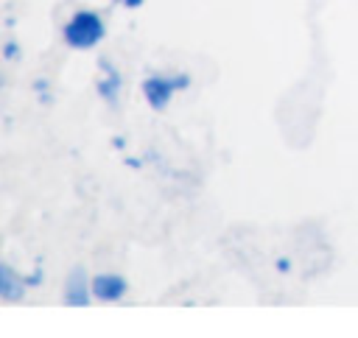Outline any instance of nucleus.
<instances>
[{"label":"nucleus","mask_w":358,"mask_h":338,"mask_svg":"<svg viewBox=\"0 0 358 338\" xmlns=\"http://www.w3.org/2000/svg\"><path fill=\"white\" fill-rule=\"evenodd\" d=\"M64 299H67L70 304H87V299H90V279L84 277L81 268H76V271L67 277Z\"/></svg>","instance_id":"obj_3"},{"label":"nucleus","mask_w":358,"mask_h":338,"mask_svg":"<svg viewBox=\"0 0 358 338\" xmlns=\"http://www.w3.org/2000/svg\"><path fill=\"white\" fill-rule=\"evenodd\" d=\"M92 293L103 302H115L126 293V279L117 277V274H98L92 279Z\"/></svg>","instance_id":"obj_2"},{"label":"nucleus","mask_w":358,"mask_h":338,"mask_svg":"<svg viewBox=\"0 0 358 338\" xmlns=\"http://www.w3.org/2000/svg\"><path fill=\"white\" fill-rule=\"evenodd\" d=\"M22 293H25L22 279H20L8 265L0 263V299H6V302H17Z\"/></svg>","instance_id":"obj_4"},{"label":"nucleus","mask_w":358,"mask_h":338,"mask_svg":"<svg viewBox=\"0 0 358 338\" xmlns=\"http://www.w3.org/2000/svg\"><path fill=\"white\" fill-rule=\"evenodd\" d=\"M145 84L157 87V92H154V89H148V92H145V95L151 98V103H154V106H165V101L171 98V92H173L176 87H182L185 81H176V78H173V81H168V84H165L162 78H157V75H154V78H151V81H145Z\"/></svg>","instance_id":"obj_5"},{"label":"nucleus","mask_w":358,"mask_h":338,"mask_svg":"<svg viewBox=\"0 0 358 338\" xmlns=\"http://www.w3.org/2000/svg\"><path fill=\"white\" fill-rule=\"evenodd\" d=\"M103 34V22L98 20V14L92 11H78L67 25H64V39L73 47H90L101 39Z\"/></svg>","instance_id":"obj_1"}]
</instances>
